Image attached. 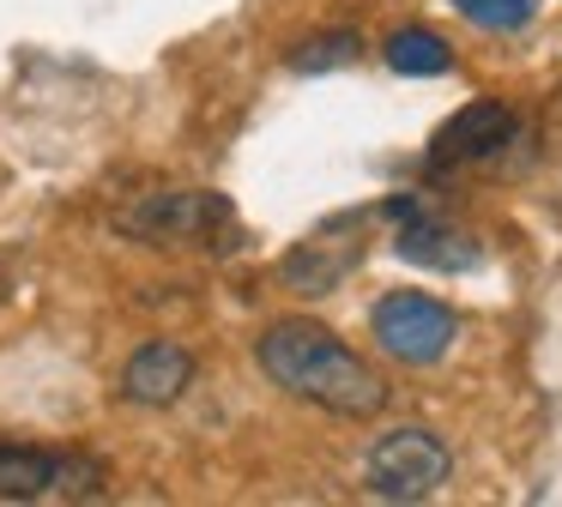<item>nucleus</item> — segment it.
<instances>
[{"label": "nucleus", "mask_w": 562, "mask_h": 507, "mask_svg": "<svg viewBox=\"0 0 562 507\" xmlns=\"http://www.w3.org/2000/svg\"><path fill=\"white\" fill-rule=\"evenodd\" d=\"M453 7L472 24H484V31H520L532 19V0H453Z\"/></svg>", "instance_id": "f8f14e48"}, {"label": "nucleus", "mask_w": 562, "mask_h": 507, "mask_svg": "<svg viewBox=\"0 0 562 507\" xmlns=\"http://www.w3.org/2000/svg\"><path fill=\"white\" fill-rule=\"evenodd\" d=\"M400 260L436 266V272H465V266H477V248H472V236H460L453 224L417 212L412 224L400 229Z\"/></svg>", "instance_id": "6e6552de"}, {"label": "nucleus", "mask_w": 562, "mask_h": 507, "mask_svg": "<svg viewBox=\"0 0 562 507\" xmlns=\"http://www.w3.org/2000/svg\"><path fill=\"white\" fill-rule=\"evenodd\" d=\"M448 465H453L448 447L429 429H393L369 447L363 477H369V495H381V502H424L448 483Z\"/></svg>", "instance_id": "7ed1b4c3"}, {"label": "nucleus", "mask_w": 562, "mask_h": 507, "mask_svg": "<svg viewBox=\"0 0 562 507\" xmlns=\"http://www.w3.org/2000/svg\"><path fill=\"white\" fill-rule=\"evenodd\" d=\"M255 362L272 386H284L291 398L303 405H321L333 417H375L387 405V381L357 357L345 338H333L327 326H308V320H279L260 333Z\"/></svg>", "instance_id": "f257e3e1"}, {"label": "nucleus", "mask_w": 562, "mask_h": 507, "mask_svg": "<svg viewBox=\"0 0 562 507\" xmlns=\"http://www.w3.org/2000/svg\"><path fill=\"white\" fill-rule=\"evenodd\" d=\"M453 333H460L453 308L436 296H424V290H387V296L375 302V345L387 350L393 362H405V369L441 362L453 345Z\"/></svg>", "instance_id": "f03ea898"}, {"label": "nucleus", "mask_w": 562, "mask_h": 507, "mask_svg": "<svg viewBox=\"0 0 562 507\" xmlns=\"http://www.w3.org/2000/svg\"><path fill=\"white\" fill-rule=\"evenodd\" d=\"M514 133V109L508 103H465L460 115H448L429 139V169H460L490 157L496 145H508Z\"/></svg>", "instance_id": "423d86ee"}, {"label": "nucleus", "mask_w": 562, "mask_h": 507, "mask_svg": "<svg viewBox=\"0 0 562 507\" xmlns=\"http://www.w3.org/2000/svg\"><path fill=\"white\" fill-rule=\"evenodd\" d=\"M357 229H363V217H333L327 229L296 241V254L284 260V284H291L296 296H327V290L363 260V241H351Z\"/></svg>", "instance_id": "39448f33"}, {"label": "nucleus", "mask_w": 562, "mask_h": 507, "mask_svg": "<svg viewBox=\"0 0 562 507\" xmlns=\"http://www.w3.org/2000/svg\"><path fill=\"white\" fill-rule=\"evenodd\" d=\"M115 224L127 229L134 241L146 248H176V241H206L218 229H231V205L218 193H200V188H182V193H146L139 205H127Z\"/></svg>", "instance_id": "20e7f679"}, {"label": "nucleus", "mask_w": 562, "mask_h": 507, "mask_svg": "<svg viewBox=\"0 0 562 507\" xmlns=\"http://www.w3.org/2000/svg\"><path fill=\"white\" fill-rule=\"evenodd\" d=\"M381 55H387V67L405 72V79H441V72L453 67V48L441 43L436 31H393Z\"/></svg>", "instance_id": "9d476101"}, {"label": "nucleus", "mask_w": 562, "mask_h": 507, "mask_svg": "<svg viewBox=\"0 0 562 507\" xmlns=\"http://www.w3.org/2000/svg\"><path fill=\"white\" fill-rule=\"evenodd\" d=\"M357 31H327V36H308V43L291 48V67L296 72H333V67H351L357 60Z\"/></svg>", "instance_id": "9b49d317"}, {"label": "nucleus", "mask_w": 562, "mask_h": 507, "mask_svg": "<svg viewBox=\"0 0 562 507\" xmlns=\"http://www.w3.org/2000/svg\"><path fill=\"white\" fill-rule=\"evenodd\" d=\"M61 465H67V453L0 441V502H37V495H55L61 489Z\"/></svg>", "instance_id": "1a4fd4ad"}, {"label": "nucleus", "mask_w": 562, "mask_h": 507, "mask_svg": "<svg viewBox=\"0 0 562 507\" xmlns=\"http://www.w3.org/2000/svg\"><path fill=\"white\" fill-rule=\"evenodd\" d=\"M188 386H194V357H188L176 338L139 345L134 357H127V369H122V398H134V405H146V410L176 405Z\"/></svg>", "instance_id": "0eeeda50"}]
</instances>
